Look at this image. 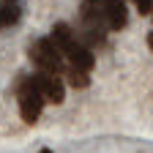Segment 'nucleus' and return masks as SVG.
I'll return each mask as SVG.
<instances>
[{
    "label": "nucleus",
    "mask_w": 153,
    "mask_h": 153,
    "mask_svg": "<svg viewBox=\"0 0 153 153\" xmlns=\"http://www.w3.org/2000/svg\"><path fill=\"white\" fill-rule=\"evenodd\" d=\"M30 60L36 63L38 71H49V74H57V76H63L66 66H68L63 52L55 47L52 38H36L30 44Z\"/></svg>",
    "instance_id": "obj_1"
},
{
    "label": "nucleus",
    "mask_w": 153,
    "mask_h": 153,
    "mask_svg": "<svg viewBox=\"0 0 153 153\" xmlns=\"http://www.w3.org/2000/svg\"><path fill=\"white\" fill-rule=\"evenodd\" d=\"M16 101H19V115H22V120L30 123V126L41 118V109H44V104H47L33 76H22V79H19Z\"/></svg>",
    "instance_id": "obj_2"
},
{
    "label": "nucleus",
    "mask_w": 153,
    "mask_h": 153,
    "mask_svg": "<svg viewBox=\"0 0 153 153\" xmlns=\"http://www.w3.org/2000/svg\"><path fill=\"white\" fill-rule=\"evenodd\" d=\"M33 79H36L38 90H41L44 101H49V104H63L66 101V82H63V76L49 74V71H36Z\"/></svg>",
    "instance_id": "obj_3"
},
{
    "label": "nucleus",
    "mask_w": 153,
    "mask_h": 153,
    "mask_svg": "<svg viewBox=\"0 0 153 153\" xmlns=\"http://www.w3.org/2000/svg\"><path fill=\"white\" fill-rule=\"evenodd\" d=\"M63 52V57H66V63L68 66H74V68H79V71H93V66H96V55L90 52V47H85L79 38H71V41L60 49Z\"/></svg>",
    "instance_id": "obj_4"
},
{
    "label": "nucleus",
    "mask_w": 153,
    "mask_h": 153,
    "mask_svg": "<svg viewBox=\"0 0 153 153\" xmlns=\"http://www.w3.org/2000/svg\"><path fill=\"white\" fill-rule=\"evenodd\" d=\"M99 3V14L107 30H123L128 22V11L123 0H96Z\"/></svg>",
    "instance_id": "obj_5"
},
{
    "label": "nucleus",
    "mask_w": 153,
    "mask_h": 153,
    "mask_svg": "<svg viewBox=\"0 0 153 153\" xmlns=\"http://www.w3.org/2000/svg\"><path fill=\"white\" fill-rule=\"evenodd\" d=\"M66 82L71 85V88H76V90H85L88 85H90V74L88 71H79V68H74V66H66Z\"/></svg>",
    "instance_id": "obj_6"
},
{
    "label": "nucleus",
    "mask_w": 153,
    "mask_h": 153,
    "mask_svg": "<svg viewBox=\"0 0 153 153\" xmlns=\"http://www.w3.org/2000/svg\"><path fill=\"white\" fill-rule=\"evenodd\" d=\"M19 22V3H3L0 6V27H8Z\"/></svg>",
    "instance_id": "obj_7"
},
{
    "label": "nucleus",
    "mask_w": 153,
    "mask_h": 153,
    "mask_svg": "<svg viewBox=\"0 0 153 153\" xmlns=\"http://www.w3.org/2000/svg\"><path fill=\"white\" fill-rule=\"evenodd\" d=\"M134 6H137L140 14H150L153 11V0H134Z\"/></svg>",
    "instance_id": "obj_8"
},
{
    "label": "nucleus",
    "mask_w": 153,
    "mask_h": 153,
    "mask_svg": "<svg viewBox=\"0 0 153 153\" xmlns=\"http://www.w3.org/2000/svg\"><path fill=\"white\" fill-rule=\"evenodd\" d=\"M148 47H150V52H153V30L148 33Z\"/></svg>",
    "instance_id": "obj_9"
},
{
    "label": "nucleus",
    "mask_w": 153,
    "mask_h": 153,
    "mask_svg": "<svg viewBox=\"0 0 153 153\" xmlns=\"http://www.w3.org/2000/svg\"><path fill=\"white\" fill-rule=\"evenodd\" d=\"M38 153H55V150H49V148H41V150H38Z\"/></svg>",
    "instance_id": "obj_10"
},
{
    "label": "nucleus",
    "mask_w": 153,
    "mask_h": 153,
    "mask_svg": "<svg viewBox=\"0 0 153 153\" xmlns=\"http://www.w3.org/2000/svg\"><path fill=\"white\" fill-rule=\"evenodd\" d=\"M150 16H153V11H150Z\"/></svg>",
    "instance_id": "obj_11"
}]
</instances>
